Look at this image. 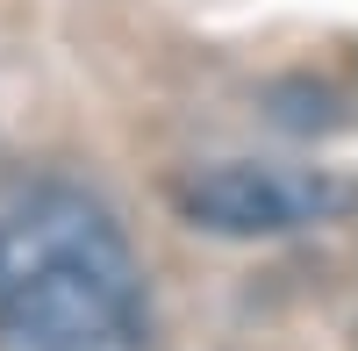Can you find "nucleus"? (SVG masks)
Listing matches in <instances>:
<instances>
[{
    "instance_id": "obj_1",
    "label": "nucleus",
    "mask_w": 358,
    "mask_h": 351,
    "mask_svg": "<svg viewBox=\"0 0 358 351\" xmlns=\"http://www.w3.org/2000/svg\"><path fill=\"white\" fill-rule=\"evenodd\" d=\"M0 351H151L143 258L65 172L0 180Z\"/></svg>"
},
{
    "instance_id": "obj_2",
    "label": "nucleus",
    "mask_w": 358,
    "mask_h": 351,
    "mask_svg": "<svg viewBox=\"0 0 358 351\" xmlns=\"http://www.w3.org/2000/svg\"><path fill=\"white\" fill-rule=\"evenodd\" d=\"M179 208L194 229H222V237H287V229H308L330 208H344V187L301 165L215 158L179 180Z\"/></svg>"
}]
</instances>
